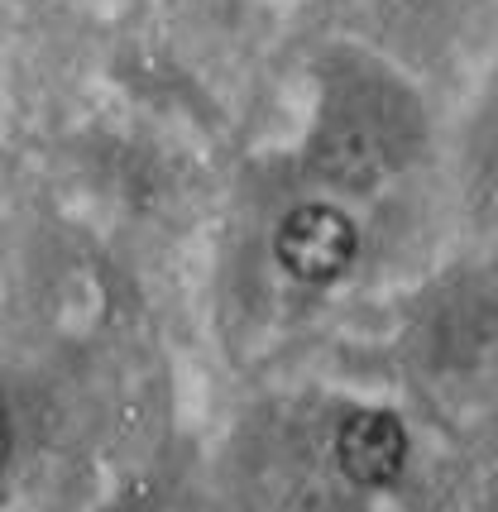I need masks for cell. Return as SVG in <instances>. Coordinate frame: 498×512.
Here are the masks:
<instances>
[{
    "label": "cell",
    "mask_w": 498,
    "mask_h": 512,
    "mask_svg": "<svg viewBox=\"0 0 498 512\" xmlns=\"http://www.w3.org/2000/svg\"><path fill=\"white\" fill-rule=\"evenodd\" d=\"M355 225L340 216L336 206H297L273 235L278 264L293 273L297 283H336L345 268L355 264Z\"/></svg>",
    "instance_id": "1"
},
{
    "label": "cell",
    "mask_w": 498,
    "mask_h": 512,
    "mask_svg": "<svg viewBox=\"0 0 498 512\" xmlns=\"http://www.w3.org/2000/svg\"><path fill=\"white\" fill-rule=\"evenodd\" d=\"M336 460L364 489L393 484L403 460H408L403 422L388 417V412H355V417H345V426H340V436H336Z\"/></svg>",
    "instance_id": "2"
},
{
    "label": "cell",
    "mask_w": 498,
    "mask_h": 512,
    "mask_svg": "<svg viewBox=\"0 0 498 512\" xmlns=\"http://www.w3.org/2000/svg\"><path fill=\"white\" fill-rule=\"evenodd\" d=\"M10 460V417H5V407H0V469Z\"/></svg>",
    "instance_id": "3"
}]
</instances>
